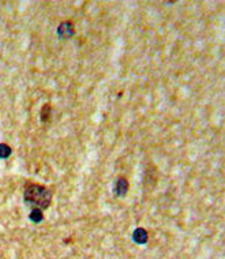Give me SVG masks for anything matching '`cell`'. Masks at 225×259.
<instances>
[{
  "instance_id": "obj_1",
  "label": "cell",
  "mask_w": 225,
  "mask_h": 259,
  "mask_svg": "<svg viewBox=\"0 0 225 259\" xmlns=\"http://www.w3.org/2000/svg\"><path fill=\"white\" fill-rule=\"evenodd\" d=\"M23 201L32 209H48L52 202V191L42 184L26 183L23 188Z\"/></svg>"
},
{
  "instance_id": "obj_4",
  "label": "cell",
  "mask_w": 225,
  "mask_h": 259,
  "mask_svg": "<svg viewBox=\"0 0 225 259\" xmlns=\"http://www.w3.org/2000/svg\"><path fill=\"white\" fill-rule=\"evenodd\" d=\"M59 37L62 38H70L71 36H74V26H72L71 22H63L58 29Z\"/></svg>"
},
{
  "instance_id": "obj_3",
  "label": "cell",
  "mask_w": 225,
  "mask_h": 259,
  "mask_svg": "<svg viewBox=\"0 0 225 259\" xmlns=\"http://www.w3.org/2000/svg\"><path fill=\"white\" fill-rule=\"evenodd\" d=\"M132 240L137 244H146L149 240V233L145 228H137L132 233Z\"/></svg>"
},
{
  "instance_id": "obj_6",
  "label": "cell",
  "mask_w": 225,
  "mask_h": 259,
  "mask_svg": "<svg viewBox=\"0 0 225 259\" xmlns=\"http://www.w3.org/2000/svg\"><path fill=\"white\" fill-rule=\"evenodd\" d=\"M29 220L34 224H40L42 220H44V215H42V210L40 209H32L30 214H29Z\"/></svg>"
},
{
  "instance_id": "obj_7",
  "label": "cell",
  "mask_w": 225,
  "mask_h": 259,
  "mask_svg": "<svg viewBox=\"0 0 225 259\" xmlns=\"http://www.w3.org/2000/svg\"><path fill=\"white\" fill-rule=\"evenodd\" d=\"M11 148H10L9 145H6V143H0V160H6V158H9L11 156Z\"/></svg>"
},
{
  "instance_id": "obj_5",
  "label": "cell",
  "mask_w": 225,
  "mask_h": 259,
  "mask_svg": "<svg viewBox=\"0 0 225 259\" xmlns=\"http://www.w3.org/2000/svg\"><path fill=\"white\" fill-rule=\"evenodd\" d=\"M51 113H52V107H51V104H44V105H42V108H41V112H40L41 121H42V123H45V121L50 120Z\"/></svg>"
},
{
  "instance_id": "obj_2",
  "label": "cell",
  "mask_w": 225,
  "mask_h": 259,
  "mask_svg": "<svg viewBox=\"0 0 225 259\" xmlns=\"http://www.w3.org/2000/svg\"><path fill=\"white\" fill-rule=\"evenodd\" d=\"M128 180L126 178H119V179L115 182V187H113V191H115V195L117 197H124L127 192H128Z\"/></svg>"
}]
</instances>
